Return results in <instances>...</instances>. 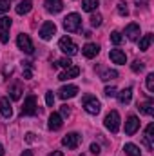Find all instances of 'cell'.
<instances>
[{"instance_id": "obj_1", "label": "cell", "mask_w": 154, "mask_h": 156, "mask_svg": "<svg viewBox=\"0 0 154 156\" xmlns=\"http://www.w3.org/2000/svg\"><path fill=\"white\" fill-rule=\"evenodd\" d=\"M80 26H82V16L78 13H71L64 18V29L67 33H76L80 31Z\"/></svg>"}, {"instance_id": "obj_2", "label": "cell", "mask_w": 154, "mask_h": 156, "mask_svg": "<svg viewBox=\"0 0 154 156\" xmlns=\"http://www.w3.org/2000/svg\"><path fill=\"white\" fill-rule=\"evenodd\" d=\"M38 113V104H37V98L33 94H29L24 102V107H22V116H35Z\"/></svg>"}, {"instance_id": "obj_3", "label": "cell", "mask_w": 154, "mask_h": 156, "mask_svg": "<svg viewBox=\"0 0 154 156\" xmlns=\"http://www.w3.org/2000/svg\"><path fill=\"white\" fill-rule=\"evenodd\" d=\"M83 109L89 113V115H98L100 109H102V104L96 96H85L83 98Z\"/></svg>"}, {"instance_id": "obj_4", "label": "cell", "mask_w": 154, "mask_h": 156, "mask_svg": "<svg viewBox=\"0 0 154 156\" xmlns=\"http://www.w3.org/2000/svg\"><path fill=\"white\" fill-rule=\"evenodd\" d=\"M58 47H60V49H62V53H65L67 56H73V55H76V53H78V45L71 38H69V37L60 38V42H58Z\"/></svg>"}, {"instance_id": "obj_5", "label": "cell", "mask_w": 154, "mask_h": 156, "mask_svg": "<svg viewBox=\"0 0 154 156\" xmlns=\"http://www.w3.org/2000/svg\"><path fill=\"white\" fill-rule=\"evenodd\" d=\"M103 123H105V127H107L111 133H118V129H120V115H118V111H111V113L105 116Z\"/></svg>"}, {"instance_id": "obj_6", "label": "cell", "mask_w": 154, "mask_h": 156, "mask_svg": "<svg viewBox=\"0 0 154 156\" xmlns=\"http://www.w3.org/2000/svg\"><path fill=\"white\" fill-rule=\"evenodd\" d=\"M80 144H82V136L78 133H69L62 138V145L67 147V149H76Z\"/></svg>"}, {"instance_id": "obj_7", "label": "cell", "mask_w": 154, "mask_h": 156, "mask_svg": "<svg viewBox=\"0 0 154 156\" xmlns=\"http://www.w3.org/2000/svg\"><path fill=\"white\" fill-rule=\"evenodd\" d=\"M11 18L9 16H2L0 18V42L7 44L9 42V27H11Z\"/></svg>"}, {"instance_id": "obj_8", "label": "cell", "mask_w": 154, "mask_h": 156, "mask_svg": "<svg viewBox=\"0 0 154 156\" xmlns=\"http://www.w3.org/2000/svg\"><path fill=\"white\" fill-rule=\"evenodd\" d=\"M16 45H18V49H22L24 53H27V55H31L33 53V42L29 38V35H18V38H16Z\"/></svg>"}, {"instance_id": "obj_9", "label": "cell", "mask_w": 154, "mask_h": 156, "mask_svg": "<svg viewBox=\"0 0 154 156\" xmlns=\"http://www.w3.org/2000/svg\"><path fill=\"white\" fill-rule=\"evenodd\" d=\"M54 33H56V26H54V22H45L42 27H40V38L42 40H51L54 37Z\"/></svg>"}, {"instance_id": "obj_10", "label": "cell", "mask_w": 154, "mask_h": 156, "mask_svg": "<svg viewBox=\"0 0 154 156\" xmlns=\"http://www.w3.org/2000/svg\"><path fill=\"white\" fill-rule=\"evenodd\" d=\"M78 94V87L76 85H64L58 89V96L62 100H69V98H75Z\"/></svg>"}, {"instance_id": "obj_11", "label": "cell", "mask_w": 154, "mask_h": 156, "mask_svg": "<svg viewBox=\"0 0 154 156\" xmlns=\"http://www.w3.org/2000/svg\"><path fill=\"white\" fill-rule=\"evenodd\" d=\"M140 129V120H138V116H129L127 118V122H125V134H129V136H132L136 131Z\"/></svg>"}, {"instance_id": "obj_12", "label": "cell", "mask_w": 154, "mask_h": 156, "mask_svg": "<svg viewBox=\"0 0 154 156\" xmlns=\"http://www.w3.org/2000/svg\"><path fill=\"white\" fill-rule=\"evenodd\" d=\"M82 53H83V56H85V58H94V56L100 53V45H98V44L89 42V44H85V45L82 47Z\"/></svg>"}, {"instance_id": "obj_13", "label": "cell", "mask_w": 154, "mask_h": 156, "mask_svg": "<svg viewBox=\"0 0 154 156\" xmlns=\"http://www.w3.org/2000/svg\"><path fill=\"white\" fill-rule=\"evenodd\" d=\"M44 5H45V9H47L49 13H53V15H56V13H60V11L64 9V2H62V0H45Z\"/></svg>"}, {"instance_id": "obj_14", "label": "cell", "mask_w": 154, "mask_h": 156, "mask_svg": "<svg viewBox=\"0 0 154 156\" xmlns=\"http://www.w3.org/2000/svg\"><path fill=\"white\" fill-rule=\"evenodd\" d=\"M109 56H111V60L114 64H120V66H125L127 64V55L123 51H120V49H111Z\"/></svg>"}, {"instance_id": "obj_15", "label": "cell", "mask_w": 154, "mask_h": 156, "mask_svg": "<svg viewBox=\"0 0 154 156\" xmlns=\"http://www.w3.org/2000/svg\"><path fill=\"white\" fill-rule=\"evenodd\" d=\"M78 75H80V67H76V66H71V67H67L64 73H60V75H58V80L65 82V80H69V78H76Z\"/></svg>"}, {"instance_id": "obj_16", "label": "cell", "mask_w": 154, "mask_h": 156, "mask_svg": "<svg viewBox=\"0 0 154 156\" xmlns=\"http://www.w3.org/2000/svg\"><path fill=\"white\" fill-rule=\"evenodd\" d=\"M62 115H58V113H51V116H49V123H47V127L51 129V131H58L60 127H62Z\"/></svg>"}, {"instance_id": "obj_17", "label": "cell", "mask_w": 154, "mask_h": 156, "mask_svg": "<svg viewBox=\"0 0 154 156\" xmlns=\"http://www.w3.org/2000/svg\"><path fill=\"white\" fill-rule=\"evenodd\" d=\"M125 35H127V38L129 40H138L140 38V26L138 24H129L127 27H125Z\"/></svg>"}, {"instance_id": "obj_18", "label": "cell", "mask_w": 154, "mask_h": 156, "mask_svg": "<svg viewBox=\"0 0 154 156\" xmlns=\"http://www.w3.org/2000/svg\"><path fill=\"white\" fill-rule=\"evenodd\" d=\"M116 96H118V102H120V104L127 105V104L131 102V98H132V89H131V87H125V89H121L120 93H116Z\"/></svg>"}, {"instance_id": "obj_19", "label": "cell", "mask_w": 154, "mask_h": 156, "mask_svg": "<svg viewBox=\"0 0 154 156\" xmlns=\"http://www.w3.org/2000/svg\"><path fill=\"white\" fill-rule=\"evenodd\" d=\"M138 109H140V113L142 115H147V116H152L154 115V100H145L143 104H140L138 105Z\"/></svg>"}, {"instance_id": "obj_20", "label": "cell", "mask_w": 154, "mask_h": 156, "mask_svg": "<svg viewBox=\"0 0 154 156\" xmlns=\"http://www.w3.org/2000/svg\"><path fill=\"white\" fill-rule=\"evenodd\" d=\"M0 113L4 118H11L13 116V109H11V104H9V98H2L0 100Z\"/></svg>"}, {"instance_id": "obj_21", "label": "cell", "mask_w": 154, "mask_h": 156, "mask_svg": "<svg viewBox=\"0 0 154 156\" xmlns=\"http://www.w3.org/2000/svg\"><path fill=\"white\" fill-rule=\"evenodd\" d=\"M31 7H33V4H31L29 0H22V2L16 5V13H18V15H27V13L31 11Z\"/></svg>"}, {"instance_id": "obj_22", "label": "cell", "mask_w": 154, "mask_h": 156, "mask_svg": "<svg viewBox=\"0 0 154 156\" xmlns=\"http://www.w3.org/2000/svg\"><path fill=\"white\" fill-rule=\"evenodd\" d=\"M100 5V0H82V9L83 11H96V7Z\"/></svg>"}, {"instance_id": "obj_23", "label": "cell", "mask_w": 154, "mask_h": 156, "mask_svg": "<svg viewBox=\"0 0 154 156\" xmlns=\"http://www.w3.org/2000/svg\"><path fill=\"white\" fill-rule=\"evenodd\" d=\"M152 140H154V123H149L147 129H145V142H147L149 149H152Z\"/></svg>"}, {"instance_id": "obj_24", "label": "cell", "mask_w": 154, "mask_h": 156, "mask_svg": "<svg viewBox=\"0 0 154 156\" xmlns=\"http://www.w3.org/2000/svg\"><path fill=\"white\" fill-rule=\"evenodd\" d=\"M151 44H152V35H151V33H149V35H143V37L140 38V51H147Z\"/></svg>"}, {"instance_id": "obj_25", "label": "cell", "mask_w": 154, "mask_h": 156, "mask_svg": "<svg viewBox=\"0 0 154 156\" xmlns=\"http://www.w3.org/2000/svg\"><path fill=\"white\" fill-rule=\"evenodd\" d=\"M123 151H125V154L127 156H140V147L134 145V144H125Z\"/></svg>"}, {"instance_id": "obj_26", "label": "cell", "mask_w": 154, "mask_h": 156, "mask_svg": "<svg viewBox=\"0 0 154 156\" xmlns=\"http://www.w3.org/2000/svg\"><path fill=\"white\" fill-rule=\"evenodd\" d=\"M100 78H102L103 82L114 80V78H118V71H114V69H105V71H102V73H100Z\"/></svg>"}, {"instance_id": "obj_27", "label": "cell", "mask_w": 154, "mask_h": 156, "mask_svg": "<svg viewBox=\"0 0 154 156\" xmlns=\"http://www.w3.org/2000/svg\"><path fill=\"white\" fill-rule=\"evenodd\" d=\"M22 75H24L26 80L33 78V66H31V62H22Z\"/></svg>"}, {"instance_id": "obj_28", "label": "cell", "mask_w": 154, "mask_h": 156, "mask_svg": "<svg viewBox=\"0 0 154 156\" xmlns=\"http://www.w3.org/2000/svg\"><path fill=\"white\" fill-rule=\"evenodd\" d=\"M9 96H11V100H20V96H22V87H20L18 83H15V85L9 89Z\"/></svg>"}, {"instance_id": "obj_29", "label": "cell", "mask_w": 154, "mask_h": 156, "mask_svg": "<svg viewBox=\"0 0 154 156\" xmlns=\"http://www.w3.org/2000/svg\"><path fill=\"white\" fill-rule=\"evenodd\" d=\"M58 66H60V67H64V69H67V67H71V66H73V62H71V58H69V56H64V58H60L56 64H53V67H58Z\"/></svg>"}, {"instance_id": "obj_30", "label": "cell", "mask_w": 154, "mask_h": 156, "mask_svg": "<svg viewBox=\"0 0 154 156\" xmlns=\"http://www.w3.org/2000/svg\"><path fill=\"white\" fill-rule=\"evenodd\" d=\"M102 20H103V18H102V15H100V13H96V15H93V16H91V26H93V27H100V26H102Z\"/></svg>"}, {"instance_id": "obj_31", "label": "cell", "mask_w": 154, "mask_h": 156, "mask_svg": "<svg viewBox=\"0 0 154 156\" xmlns=\"http://www.w3.org/2000/svg\"><path fill=\"white\" fill-rule=\"evenodd\" d=\"M118 13H120L121 16H127V15H129V9H127V4H125L123 0H120V2H118Z\"/></svg>"}, {"instance_id": "obj_32", "label": "cell", "mask_w": 154, "mask_h": 156, "mask_svg": "<svg viewBox=\"0 0 154 156\" xmlns=\"http://www.w3.org/2000/svg\"><path fill=\"white\" fill-rule=\"evenodd\" d=\"M131 69H132L134 73H142V71L145 69V64H143V62H140V60H136V62L131 66Z\"/></svg>"}, {"instance_id": "obj_33", "label": "cell", "mask_w": 154, "mask_h": 156, "mask_svg": "<svg viewBox=\"0 0 154 156\" xmlns=\"http://www.w3.org/2000/svg\"><path fill=\"white\" fill-rule=\"evenodd\" d=\"M121 40H123V37H121V33H118V31H113V33H111V42H113L114 45H118V44H121Z\"/></svg>"}, {"instance_id": "obj_34", "label": "cell", "mask_w": 154, "mask_h": 156, "mask_svg": "<svg viewBox=\"0 0 154 156\" xmlns=\"http://www.w3.org/2000/svg\"><path fill=\"white\" fill-rule=\"evenodd\" d=\"M45 104H47L49 107H53V104H54V94H53V91H47V93H45Z\"/></svg>"}, {"instance_id": "obj_35", "label": "cell", "mask_w": 154, "mask_h": 156, "mask_svg": "<svg viewBox=\"0 0 154 156\" xmlns=\"http://www.w3.org/2000/svg\"><path fill=\"white\" fill-rule=\"evenodd\" d=\"M147 89H149L151 93H154V73L147 75Z\"/></svg>"}, {"instance_id": "obj_36", "label": "cell", "mask_w": 154, "mask_h": 156, "mask_svg": "<svg viewBox=\"0 0 154 156\" xmlns=\"http://www.w3.org/2000/svg\"><path fill=\"white\" fill-rule=\"evenodd\" d=\"M9 4H11V0H0V15L9 11Z\"/></svg>"}, {"instance_id": "obj_37", "label": "cell", "mask_w": 154, "mask_h": 156, "mask_svg": "<svg viewBox=\"0 0 154 156\" xmlns=\"http://www.w3.org/2000/svg\"><path fill=\"white\" fill-rule=\"evenodd\" d=\"M103 94L105 96H109V98H113V96H116V87H105V91H103Z\"/></svg>"}, {"instance_id": "obj_38", "label": "cell", "mask_w": 154, "mask_h": 156, "mask_svg": "<svg viewBox=\"0 0 154 156\" xmlns=\"http://www.w3.org/2000/svg\"><path fill=\"white\" fill-rule=\"evenodd\" d=\"M91 153H93V154H100V145H96V144H93V145H91Z\"/></svg>"}, {"instance_id": "obj_39", "label": "cell", "mask_w": 154, "mask_h": 156, "mask_svg": "<svg viewBox=\"0 0 154 156\" xmlns=\"http://www.w3.org/2000/svg\"><path fill=\"white\" fill-rule=\"evenodd\" d=\"M71 113V109H69V105H62V115L65 116V115H69Z\"/></svg>"}, {"instance_id": "obj_40", "label": "cell", "mask_w": 154, "mask_h": 156, "mask_svg": "<svg viewBox=\"0 0 154 156\" xmlns=\"http://www.w3.org/2000/svg\"><path fill=\"white\" fill-rule=\"evenodd\" d=\"M26 140H27L29 144H31V142H35V134H33V133H27V134H26Z\"/></svg>"}, {"instance_id": "obj_41", "label": "cell", "mask_w": 154, "mask_h": 156, "mask_svg": "<svg viewBox=\"0 0 154 156\" xmlns=\"http://www.w3.org/2000/svg\"><path fill=\"white\" fill-rule=\"evenodd\" d=\"M143 4H149V0H136V5H138V7L143 5Z\"/></svg>"}, {"instance_id": "obj_42", "label": "cell", "mask_w": 154, "mask_h": 156, "mask_svg": "<svg viewBox=\"0 0 154 156\" xmlns=\"http://www.w3.org/2000/svg\"><path fill=\"white\" fill-rule=\"evenodd\" d=\"M49 156H64V153H62V151H53Z\"/></svg>"}, {"instance_id": "obj_43", "label": "cell", "mask_w": 154, "mask_h": 156, "mask_svg": "<svg viewBox=\"0 0 154 156\" xmlns=\"http://www.w3.org/2000/svg\"><path fill=\"white\" fill-rule=\"evenodd\" d=\"M20 156H33V153H31V151H24Z\"/></svg>"}, {"instance_id": "obj_44", "label": "cell", "mask_w": 154, "mask_h": 156, "mask_svg": "<svg viewBox=\"0 0 154 156\" xmlns=\"http://www.w3.org/2000/svg\"><path fill=\"white\" fill-rule=\"evenodd\" d=\"M0 156H4V147L0 145Z\"/></svg>"}]
</instances>
